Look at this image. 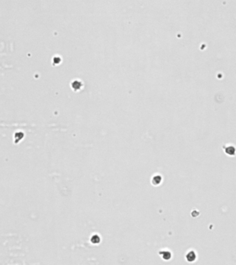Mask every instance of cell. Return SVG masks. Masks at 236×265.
Listing matches in <instances>:
<instances>
[{
  "label": "cell",
  "mask_w": 236,
  "mask_h": 265,
  "mask_svg": "<svg viewBox=\"0 0 236 265\" xmlns=\"http://www.w3.org/2000/svg\"><path fill=\"white\" fill-rule=\"evenodd\" d=\"M225 152L229 155H234V154L236 153V149L230 146L229 148H227V149H225Z\"/></svg>",
  "instance_id": "1"
}]
</instances>
